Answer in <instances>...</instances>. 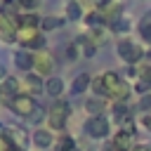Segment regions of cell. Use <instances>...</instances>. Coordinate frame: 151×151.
Wrapping results in <instances>:
<instances>
[{
    "label": "cell",
    "mask_w": 151,
    "mask_h": 151,
    "mask_svg": "<svg viewBox=\"0 0 151 151\" xmlns=\"http://www.w3.org/2000/svg\"><path fill=\"white\" fill-rule=\"evenodd\" d=\"M24 85H26V94H31V97L45 92V80H42L40 76H35V73H26Z\"/></svg>",
    "instance_id": "cell-13"
},
{
    "label": "cell",
    "mask_w": 151,
    "mask_h": 151,
    "mask_svg": "<svg viewBox=\"0 0 151 151\" xmlns=\"http://www.w3.org/2000/svg\"><path fill=\"white\" fill-rule=\"evenodd\" d=\"M97 2H99V7H104V9H106V7H109L113 0H97Z\"/></svg>",
    "instance_id": "cell-31"
},
{
    "label": "cell",
    "mask_w": 151,
    "mask_h": 151,
    "mask_svg": "<svg viewBox=\"0 0 151 151\" xmlns=\"http://www.w3.org/2000/svg\"><path fill=\"white\" fill-rule=\"evenodd\" d=\"M73 42L80 47V54H83L85 59H92V57H94V52H97V45L90 40V35H78Z\"/></svg>",
    "instance_id": "cell-18"
},
{
    "label": "cell",
    "mask_w": 151,
    "mask_h": 151,
    "mask_svg": "<svg viewBox=\"0 0 151 151\" xmlns=\"http://www.w3.org/2000/svg\"><path fill=\"white\" fill-rule=\"evenodd\" d=\"M64 24V19H59V17H40V31H54V28H59Z\"/></svg>",
    "instance_id": "cell-23"
},
{
    "label": "cell",
    "mask_w": 151,
    "mask_h": 151,
    "mask_svg": "<svg viewBox=\"0 0 151 151\" xmlns=\"http://www.w3.org/2000/svg\"><path fill=\"white\" fill-rule=\"evenodd\" d=\"M33 73L40 76L42 80H47V78L54 73V59H52L50 54H45V52L35 54V59H33Z\"/></svg>",
    "instance_id": "cell-7"
},
{
    "label": "cell",
    "mask_w": 151,
    "mask_h": 151,
    "mask_svg": "<svg viewBox=\"0 0 151 151\" xmlns=\"http://www.w3.org/2000/svg\"><path fill=\"white\" fill-rule=\"evenodd\" d=\"M106 26H109V31H111V33H116V35H125V33L130 31V26H132V24H130V19H127V17H123V14H120V17L109 19V21H106Z\"/></svg>",
    "instance_id": "cell-14"
},
{
    "label": "cell",
    "mask_w": 151,
    "mask_h": 151,
    "mask_svg": "<svg viewBox=\"0 0 151 151\" xmlns=\"http://www.w3.org/2000/svg\"><path fill=\"white\" fill-rule=\"evenodd\" d=\"M38 2L40 0H17V5L21 7V12H33L38 7Z\"/></svg>",
    "instance_id": "cell-26"
},
{
    "label": "cell",
    "mask_w": 151,
    "mask_h": 151,
    "mask_svg": "<svg viewBox=\"0 0 151 151\" xmlns=\"http://www.w3.org/2000/svg\"><path fill=\"white\" fill-rule=\"evenodd\" d=\"M0 90H2V97L7 101H12L17 94H21V83L14 78V76H5L2 83H0Z\"/></svg>",
    "instance_id": "cell-8"
},
{
    "label": "cell",
    "mask_w": 151,
    "mask_h": 151,
    "mask_svg": "<svg viewBox=\"0 0 151 151\" xmlns=\"http://www.w3.org/2000/svg\"><path fill=\"white\" fill-rule=\"evenodd\" d=\"M2 78H5V68L0 66V83H2Z\"/></svg>",
    "instance_id": "cell-32"
},
{
    "label": "cell",
    "mask_w": 151,
    "mask_h": 151,
    "mask_svg": "<svg viewBox=\"0 0 151 151\" xmlns=\"http://www.w3.org/2000/svg\"><path fill=\"white\" fill-rule=\"evenodd\" d=\"M101 80H104V92H106V97L113 99V101H125V99L130 97V92H132L130 83H127L120 73H116V71H104V73H101Z\"/></svg>",
    "instance_id": "cell-1"
},
{
    "label": "cell",
    "mask_w": 151,
    "mask_h": 151,
    "mask_svg": "<svg viewBox=\"0 0 151 151\" xmlns=\"http://www.w3.org/2000/svg\"><path fill=\"white\" fill-rule=\"evenodd\" d=\"M137 80L151 87V64H142V66H139V76H137Z\"/></svg>",
    "instance_id": "cell-24"
},
{
    "label": "cell",
    "mask_w": 151,
    "mask_h": 151,
    "mask_svg": "<svg viewBox=\"0 0 151 151\" xmlns=\"http://www.w3.org/2000/svg\"><path fill=\"white\" fill-rule=\"evenodd\" d=\"M139 111H142V113H151V94H142V99H139Z\"/></svg>",
    "instance_id": "cell-27"
},
{
    "label": "cell",
    "mask_w": 151,
    "mask_h": 151,
    "mask_svg": "<svg viewBox=\"0 0 151 151\" xmlns=\"http://www.w3.org/2000/svg\"><path fill=\"white\" fill-rule=\"evenodd\" d=\"M137 33H139L142 42L151 45V9H149V12L139 19V24H137Z\"/></svg>",
    "instance_id": "cell-16"
},
{
    "label": "cell",
    "mask_w": 151,
    "mask_h": 151,
    "mask_svg": "<svg viewBox=\"0 0 151 151\" xmlns=\"http://www.w3.org/2000/svg\"><path fill=\"white\" fill-rule=\"evenodd\" d=\"M92 87V78H90V73H78L76 78H73V83H71V87H68V92L73 94V97H78V94H85L87 90Z\"/></svg>",
    "instance_id": "cell-10"
},
{
    "label": "cell",
    "mask_w": 151,
    "mask_h": 151,
    "mask_svg": "<svg viewBox=\"0 0 151 151\" xmlns=\"http://www.w3.org/2000/svg\"><path fill=\"white\" fill-rule=\"evenodd\" d=\"M130 151H151V146H146V144H132Z\"/></svg>",
    "instance_id": "cell-29"
},
{
    "label": "cell",
    "mask_w": 151,
    "mask_h": 151,
    "mask_svg": "<svg viewBox=\"0 0 151 151\" xmlns=\"http://www.w3.org/2000/svg\"><path fill=\"white\" fill-rule=\"evenodd\" d=\"M64 80L59 78V76H50L47 80H45V94H50V97H61L64 94Z\"/></svg>",
    "instance_id": "cell-15"
},
{
    "label": "cell",
    "mask_w": 151,
    "mask_h": 151,
    "mask_svg": "<svg viewBox=\"0 0 151 151\" xmlns=\"http://www.w3.org/2000/svg\"><path fill=\"white\" fill-rule=\"evenodd\" d=\"M85 132L92 139H106L111 134V123L106 116H90L85 120Z\"/></svg>",
    "instance_id": "cell-6"
},
{
    "label": "cell",
    "mask_w": 151,
    "mask_h": 151,
    "mask_svg": "<svg viewBox=\"0 0 151 151\" xmlns=\"http://www.w3.org/2000/svg\"><path fill=\"white\" fill-rule=\"evenodd\" d=\"M17 26L19 28H38L40 26V17L35 12H21L17 17Z\"/></svg>",
    "instance_id": "cell-19"
},
{
    "label": "cell",
    "mask_w": 151,
    "mask_h": 151,
    "mask_svg": "<svg viewBox=\"0 0 151 151\" xmlns=\"http://www.w3.org/2000/svg\"><path fill=\"white\" fill-rule=\"evenodd\" d=\"M68 116H71V106L66 101H54L52 109L47 111V130L61 132L68 123Z\"/></svg>",
    "instance_id": "cell-3"
},
{
    "label": "cell",
    "mask_w": 151,
    "mask_h": 151,
    "mask_svg": "<svg viewBox=\"0 0 151 151\" xmlns=\"http://www.w3.org/2000/svg\"><path fill=\"white\" fill-rule=\"evenodd\" d=\"M116 54L120 57L123 64L137 66V64L142 61V57H144V47H142V42H137V40H132V38H120V40L116 42Z\"/></svg>",
    "instance_id": "cell-2"
},
{
    "label": "cell",
    "mask_w": 151,
    "mask_h": 151,
    "mask_svg": "<svg viewBox=\"0 0 151 151\" xmlns=\"http://www.w3.org/2000/svg\"><path fill=\"white\" fill-rule=\"evenodd\" d=\"M9 151H24V149H14V146H12V149H9Z\"/></svg>",
    "instance_id": "cell-33"
},
{
    "label": "cell",
    "mask_w": 151,
    "mask_h": 151,
    "mask_svg": "<svg viewBox=\"0 0 151 151\" xmlns=\"http://www.w3.org/2000/svg\"><path fill=\"white\" fill-rule=\"evenodd\" d=\"M85 111L92 113V116H101V113H104V99H101V97H90V99H85Z\"/></svg>",
    "instance_id": "cell-22"
},
{
    "label": "cell",
    "mask_w": 151,
    "mask_h": 151,
    "mask_svg": "<svg viewBox=\"0 0 151 151\" xmlns=\"http://www.w3.org/2000/svg\"><path fill=\"white\" fill-rule=\"evenodd\" d=\"M76 149V139L66 132H59V137L54 139V151H73Z\"/></svg>",
    "instance_id": "cell-21"
},
{
    "label": "cell",
    "mask_w": 151,
    "mask_h": 151,
    "mask_svg": "<svg viewBox=\"0 0 151 151\" xmlns=\"http://www.w3.org/2000/svg\"><path fill=\"white\" fill-rule=\"evenodd\" d=\"M33 59H35L33 52L19 50V52L14 54V66H17L19 71H24V73H31V71H33Z\"/></svg>",
    "instance_id": "cell-12"
},
{
    "label": "cell",
    "mask_w": 151,
    "mask_h": 151,
    "mask_svg": "<svg viewBox=\"0 0 151 151\" xmlns=\"http://www.w3.org/2000/svg\"><path fill=\"white\" fill-rule=\"evenodd\" d=\"M5 137L12 142L14 149H26V144H28V134L21 127H5Z\"/></svg>",
    "instance_id": "cell-11"
},
{
    "label": "cell",
    "mask_w": 151,
    "mask_h": 151,
    "mask_svg": "<svg viewBox=\"0 0 151 151\" xmlns=\"http://www.w3.org/2000/svg\"><path fill=\"white\" fill-rule=\"evenodd\" d=\"M64 12H66V19H68V21H83V17H85L83 5H80L78 0H66Z\"/></svg>",
    "instance_id": "cell-17"
},
{
    "label": "cell",
    "mask_w": 151,
    "mask_h": 151,
    "mask_svg": "<svg viewBox=\"0 0 151 151\" xmlns=\"http://www.w3.org/2000/svg\"><path fill=\"white\" fill-rule=\"evenodd\" d=\"M17 42H19L26 52L42 50V47H45V35H42L38 28H19V31H17Z\"/></svg>",
    "instance_id": "cell-5"
},
{
    "label": "cell",
    "mask_w": 151,
    "mask_h": 151,
    "mask_svg": "<svg viewBox=\"0 0 151 151\" xmlns=\"http://www.w3.org/2000/svg\"><path fill=\"white\" fill-rule=\"evenodd\" d=\"M111 116H113V120H118V125L125 123V120L130 118L127 104H125V101H111Z\"/></svg>",
    "instance_id": "cell-20"
},
{
    "label": "cell",
    "mask_w": 151,
    "mask_h": 151,
    "mask_svg": "<svg viewBox=\"0 0 151 151\" xmlns=\"http://www.w3.org/2000/svg\"><path fill=\"white\" fill-rule=\"evenodd\" d=\"M0 99H2V90H0Z\"/></svg>",
    "instance_id": "cell-34"
},
{
    "label": "cell",
    "mask_w": 151,
    "mask_h": 151,
    "mask_svg": "<svg viewBox=\"0 0 151 151\" xmlns=\"http://www.w3.org/2000/svg\"><path fill=\"white\" fill-rule=\"evenodd\" d=\"M66 57H68V61H76V59H80L83 54H80V47L76 45V42H71L68 47H66Z\"/></svg>",
    "instance_id": "cell-25"
},
{
    "label": "cell",
    "mask_w": 151,
    "mask_h": 151,
    "mask_svg": "<svg viewBox=\"0 0 151 151\" xmlns=\"http://www.w3.org/2000/svg\"><path fill=\"white\" fill-rule=\"evenodd\" d=\"M142 125L151 132V113H144V116H142Z\"/></svg>",
    "instance_id": "cell-28"
},
{
    "label": "cell",
    "mask_w": 151,
    "mask_h": 151,
    "mask_svg": "<svg viewBox=\"0 0 151 151\" xmlns=\"http://www.w3.org/2000/svg\"><path fill=\"white\" fill-rule=\"evenodd\" d=\"M101 151H127V149H118V146H116V144L111 142V144H109L106 149H101Z\"/></svg>",
    "instance_id": "cell-30"
},
{
    "label": "cell",
    "mask_w": 151,
    "mask_h": 151,
    "mask_svg": "<svg viewBox=\"0 0 151 151\" xmlns=\"http://www.w3.org/2000/svg\"><path fill=\"white\" fill-rule=\"evenodd\" d=\"M31 142H33L38 149H50V146H54V134H52V130H47V127H38V130H33Z\"/></svg>",
    "instance_id": "cell-9"
},
{
    "label": "cell",
    "mask_w": 151,
    "mask_h": 151,
    "mask_svg": "<svg viewBox=\"0 0 151 151\" xmlns=\"http://www.w3.org/2000/svg\"><path fill=\"white\" fill-rule=\"evenodd\" d=\"M7 106L17 113V116H21V118H33L35 116V111H38V101L31 97V94H26V92H21V94H17L12 101H7Z\"/></svg>",
    "instance_id": "cell-4"
}]
</instances>
